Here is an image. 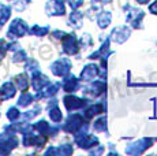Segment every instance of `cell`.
<instances>
[{"label": "cell", "mask_w": 157, "mask_h": 156, "mask_svg": "<svg viewBox=\"0 0 157 156\" xmlns=\"http://www.w3.org/2000/svg\"><path fill=\"white\" fill-rule=\"evenodd\" d=\"M107 89V85L102 81H96V82L90 84L89 86L85 89V95L87 97H98L105 92Z\"/></svg>", "instance_id": "6"}, {"label": "cell", "mask_w": 157, "mask_h": 156, "mask_svg": "<svg viewBox=\"0 0 157 156\" xmlns=\"http://www.w3.org/2000/svg\"><path fill=\"white\" fill-rule=\"evenodd\" d=\"M127 14H126V19L128 23H131L134 28H138L141 25V19L144 18V13L135 7H127Z\"/></svg>", "instance_id": "7"}, {"label": "cell", "mask_w": 157, "mask_h": 156, "mask_svg": "<svg viewBox=\"0 0 157 156\" xmlns=\"http://www.w3.org/2000/svg\"><path fill=\"white\" fill-rule=\"evenodd\" d=\"M111 19H112V15H111V13H108V11H104V13L98 14L97 23H98V26H100L101 29H105L111 23Z\"/></svg>", "instance_id": "14"}, {"label": "cell", "mask_w": 157, "mask_h": 156, "mask_svg": "<svg viewBox=\"0 0 157 156\" xmlns=\"http://www.w3.org/2000/svg\"><path fill=\"white\" fill-rule=\"evenodd\" d=\"M25 59H26V53H25V51H22V49H19V52L15 53V56H14L15 62H22V60H25Z\"/></svg>", "instance_id": "24"}, {"label": "cell", "mask_w": 157, "mask_h": 156, "mask_svg": "<svg viewBox=\"0 0 157 156\" xmlns=\"http://www.w3.org/2000/svg\"><path fill=\"white\" fill-rule=\"evenodd\" d=\"M102 151H104V148H102V146L100 145V146H98L97 149H94V151H92V154H101Z\"/></svg>", "instance_id": "29"}, {"label": "cell", "mask_w": 157, "mask_h": 156, "mask_svg": "<svg viewBox=\"0 0 157 156\" xmlns=\"http://www.w3.org/2000/svg\"><path fill=\"white\" fill-rule=\"evenodd\" d=\"M15 82H17V85H18V88L21 89V91H23L25 92L26 89H28V86H29V81L26 80V77L23 76H18V77H15Z\"/></svg>", "instance_id": "18"}, {"label": "cell", "mask_w": 157, "mask_h": 156, "mask_svg": "<svg viewBox=\"0 0 157 156\" xmlns=\"http://www.w3.org/2000/svg\"><path fill=\"white\" fill-rule=\"evenodd\" d=\"M93 127H94L96 131H105L107 130V118L102 116V118H100L98 121H96L94 125H93Z\"/></svg>", "instance_id": "20"}, {"label": "cell", "mask_w": 157, "mask_h": 156, "mask_svg": "<svg viewBox=\"0 0 157 156\" xmlns=\"http://www.w3.org/2000/svg\"><path fill=\"white\" fill-rule=\"evenodd\" d=\"M150 145H152V140L142 138L134 144H130L127 148H126V152L130 155H140V154H142V152H145V149H147Z\"/></svg>", "instance_id": "2"}, {"label": "cell", "mask_w": 157, "mask_h": 156, "mask_svg": "<svg viewBox=\"0 0 157 156\" xmlns=\"http://www.w3.org/2000/svg\"><path fill=\"white\" fill-rule=\"evenodd\" d=\"M79 88V81L77 80L74 76H70L68 78H66L64 81H63V89H64L66 92H75L77 89Z\"/></svg>", "instance_id": "12"}, {"label": "cell", "mask_w": 157, "mask_h": 156, "mask_svg": "<svg viewBox=\"0 0 157 156\" xmlns=\"http://www.w3.org/2000/svg\"><path fill=\"white\" fill-rule=\"evenodd\" d=\"M100 74V68L96 64H87L81 73V78L83 81H92Z\"/></svg>", "instance_id": "11"}, {"label": "cell", "mask_w": 157, "mask_h": 156, "mask_svg": "<svg viewBox=\"0 0 157 156\" xmlns=\"http://www.w3.org/2000/svg\"><path fill=\"white\" fill-rule=\"evenodd\" d=\"M33 101V96L28 93V92H23V95L21 96V99H19V101H18V106H21V107H26V106H29L30 103Z\"/></svg>", "instance_id": "19"}, {"label": "cell", "mask_w": 157, "mask_h": 156, "mask_svg": "<svg viewBox=\"0 0 157 156\" xmlns=\"http://www.w3.org/2000/svg\"><path fill=\"white\" fill-rule=\"evenodd\" d=\"M140 4H146V3H149V0H137Z\"/></svg>", "instance_id": "30"}, {"label": "cell", "mask_w": 157, "mask_h": 156, "mask_svg": "<svg viewBox=\"0 0 157 156\" xmlns=\"http://www.w3.org/2000/svg\"><path fill=\"white\" fill-rule=\"evenodd\" d=\"M83 0H68V4L71 6V8H74V10H77V8H79L81 6H82Z\"/></svg>", "instance_id": "25"}, {"label": "cell", "mask_w": 157, "mask_h": 156, "mask_svg": "<svg viewBox=\"0 0 157 156\" xmlns=\"http://www.w3.org/2000/svg\"><path fill=\"white\" fill-rule=\"evenodd\" d=\"M104 111V106H102L101 103H97V104H94V106H92L90 108H87L86 110V112H85V116L87 119H90V118H93L94 115H97V114H100Z\"/></svg>", "instance_id": "15"}, {"label": "cell", "mask_w": 157, "mask_h": 156, "mask_svg": "<svg viewBox=\"0 0 157 156\" xmlns=\"http://www.w3.org/2000/svg\"><path fill=\"white\" fill-rule=\"evenodd\" d=\"M14 95H15V86L11 82H6L4 85L2 86V89H0V97H2L3 100L11 99Z\"/></svg>", "instance_id": "13"}, {"label": "cell", "mask_w": 157, "mask_h": 156, "mask_svg": "<svg viewBox=\"0 0 157 156\" xmlns=\"http://www.w3.org/2000/svg\"><path fill=\"white\" fill-rule=\"evenodd\" d=\"M78 49H79V47H78L77 37L74 34H66L63 37V51L68 55H75Z\"/></svg>", "instance_id": "4"}, {"label": "cell", "mask_w": 157, "mask_h": 156, "mask_svg": "<svg viewBox=\"0 0 157 156\" xmlns=\"http://www.w3.org/2000/svg\"><path fill=\"white\" fill-rule=\"evenodd\" d=\"M93 3H101V4H108V3H111L112 0H92Z\"/></svg>", "instance_id": "28"}, {"label": "cell", "mask_w": 157, "mask_h": 156, "mask_svg": "<svg viewBox=\"0 0 157 156\" xmlns=\"http://www.w3.org/2000/svg\"><path fill=\"white\" fill-rule=\"evenodd\" d=\"M82 18H83V15L81 13H71V15H70L71 25L70 26H74V28L78 29L81 26V23H82Z\"/></svg>", "instance_id": "17"}, {"label": "cell", "mask_w": 157, "mask_h": 156, "mask_svg": "<svg viewBox=\"0 0 157 156\" xmlns=\"http://www.w3.org/2000/svg\"><path fill=\"white\" fill-rule=\"evenodd\" d=\"M85 100L82 99H78L77 96H66L64 97V106L68 111H74L78 108H82L85 106Z\"/></svg>", "instance_id": "10"}, {"label": "cell", "mask_w": 157, "mask_h": 156, "mask_svg": "<svg viewBox=\"0 0 157 156\" xmlns=\"http://www.w3.org/2000/svg\"><path fill=\"white\" fill-rule=\"evenodd\" d=\"M45 10L48 15H63L66 13L64 0H51L47 3Z\"/></svg>", "instance_id": "5"}, {"label": "cell", "mask_w": 157, "mask_h": 156, "mask_svg": "<svg viewBox=\"0 0 157 156\" xmlns=\"http://www.w3.org/2000/svg\"><path fill=\"white\" fill-rule=\"evenodd\" d=\"M28 28H26V23L22 19H15L13 23L10 25V30H8V37H22L26 33Z\"/></svg>", "instance_id": "8"}, {"label": "cell", "mask_w": 157, "mask_h": 156, "mask_svg": "<svg viewBox=\"0 0 157 156\" xmlns=\"http://www.w3.org/2000/svg\"><path fill=\"white\" fill-rule=\"evenodd\" d=\"M32 34L36 36H45L48 33V28H40V26H33V29L30 30Z\"/></svg>", "instance_id": "22"}, {"label": "cell", "mask_w": 157, "mask_h": 156, "mask_svg": "<svg viewBox=\"0 0 157 156\" xmlns=\"http://www.w3.org/2000/svg\"><path fill=\"white\" fill-rule=\"evenodd\" d=\"M81 41H82L83 47L87 45V44H90V43H92V40H90V36H89V34H83V37L81 38Z\"/></svg>", "instance_id": "26"}, {"label": "cell", "mask_w": 157, "mask_h": 156, "mask_svg": "<svg viewBox=\"0 0 157 156\" xmlns=\"http://www.w3.org/2000/svg\"><path fill=\"white\" fill-rule=\"evenodd\" d=\"M130 33H131V30H130L127 26H119V28H115L112 30L111 38H112L115 43L122 44L130 37Z\"/></svg>", "instance_id": "9"}, {"label": "cell", "mask_w": 157, "mask_h": 156, "mask_svg": "<svg viewBox=\"0 0 157 156\" xmlns=\"http://www.w3.org/2000/svg\"><path fill=\"white\" fill-rule=\"evenodd\" d=\"M82 126H83V118L81 115H78V114H72V115L68 116L63 129L66 131H70V133H77Z\"/></svg>", "instance_id": "3"}, {"label": "cell", "mask_w": 157, "mask_h": 156, "mask_svg": "<svg viewBox=\"0 0 157 156\" xmlns=\"http://www.w3.org/2000/svg\"><path fill=\"white\" fill-rule=\"evenodd\" d=\"M149 11H150V13H153V14H156V15H157V2H156V3H153V4L150 6V7H149Z\"/></svg>", "instance_id": "27"}, {"label": "cell", "mask_w": 157, "mask_h": 156, "mask_svg": "<svg viewBox=\"0 0 157 156\" xmlns=\"http://www.w3.org/2000/svg\"><path fill=\"white\" fill-rule=\"evenodd\" d=\"M53 152H56V154H62V155H70V154H72V146L68 145V144H64V145L59 146V148L49 149L48 154H53Z\"/></svg>", "instance_id": "16"}, {"label": "cell", "mask_w": 157, "mask_h": 156, "mask_svg": "<svg viewBox=\"0 0 157 156\" xmlns=\"http://www.w3.org/2000/svg\"><path fill=\"white\" fill-rule=\"evenodd\" d=\"M7 116L10 121H15V119H18V116H19V111H18V108H10L7 112Z\"/></svg>", "instance_id": "23"}, {"label": "cell", "mask_w": 157, "mask_h": 156, "mask_svg": "<svg viewBox=\"0 0 157 156\" xmlns=\"http://www.w3.org/2000/svg\"><path fill=\"white\" fill-rule=\"evenodd\" d=\"M49 116H51V119H52L53 122H60L62 121V112H60V110L57 108V107H53V108L49 110Z\"/></svg>", "instance_id": "21"}, {"label": "cell", "mask_w": 157, "mask_h": 156, "mask_svg": "<svg viewBox=\"0 0 157 156\" xmlns=\"http://www.w3.org/2000/svg\"><path fill=\"white\" fill-rule=\"evenodd\" d=\"M52 73L57 77H64L70 73V68H71V62L70 59L67 58H62L59 60H56L55 63L52 64Z\"/></svg>", "instance_id": "1"}]
</instances>
